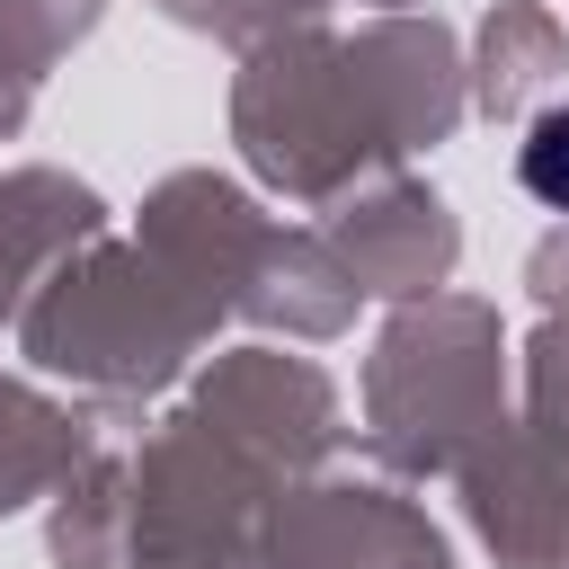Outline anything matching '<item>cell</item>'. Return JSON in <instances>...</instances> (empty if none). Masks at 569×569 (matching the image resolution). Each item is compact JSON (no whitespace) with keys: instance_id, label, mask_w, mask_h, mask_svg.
<instances>
[{"instance_id":"cell-1","label":"cell","mask_w":569,"mask_h":569,"mask_svg":"<svg viewBox=\"0 0 569 569\" xmlns=\"http://www.w3.org/2000/svg\"><path fill=\"white\" fill-rule=\"evenodd\" d=\"M213 338L222 311L133 231L80 240L18 311V356L44 382H71V400L98 418H142L213 356Z\"/></svg>"},{"instance_id":"cell-14","label":"cell","mask_w":569,"mask_h":569,"mask_svg":"<svg viewBox=\"0 0 569 569\" xmlns=\"http://www.w3.org/2000/svg\"><path fill=\"white\" fill-rule=\"evenodd\" d=\"M89 453H98V409L53 400L44 382L0 373V516L44 507Z\"/></svg>"},{"instance_id":"cell-3","label":"cell","mask_w":569,"mask_h":569,"mask_svg":"<svg viewBox=\"0 0 569 569\" xmlns=\"http://www.w3.org/2000/svg\"><path fill=\"white\" fill-rule=\"evenodd\" d=\"M231 151L267 196L311 204V213H329L338 196L409 169L391 151L382 116H373L356 62H347V36H329V27H293L258 53H240V71H231Z\"/></svg>"},{"instance_id":"cell-2","label":"cell","mask_w":569,"mask_h":569,"mask_svg":"<svg viewBox=\"0 0 569 569\" xmlns=\"http://www.w3.org/2000/svg\"><path fill=\"white\" fill-rule=\"evenodd\" d=\"M516 418V356L507 320L480 293L391 302L365 347V453L391 480H453L498 427Z\"/></svg>"},{"instance_id":"cell-8","label":"cell","mask_w":569,"mask_h":569,"mask_svg":"<svg viewBox=\"0 0 569 569\" xmlns=\"http://www.w3.org/2000/svg\"><path fill=\"white\" fill-rule=\"evenodd\" d=\"M320 231H329V249L347 258V276L365 284V302H427V293H445L453 267H462V222H453V204H445L427 178H409V169L338 196V204L320 213Z\"/></svg>"},{"instance_id":"cell-16","label":"cell","mask_w":569,"mask_h":569,"mask_svg":"<svg viewBox=\"0 0 569 569\" xmlns=\"http://www.w3.org/2000/svg\"><path fill=\"white\" fill-rule=\"evenodd\" d=\"M151 9L169 27H187V36L231 44V53H258V44H276L293 27H329V0H151Z\"/></svg>"},{"instance_id":"cell-21","label":"cell","mask_w":569,"mask_h":569,"mask_svg":"<svg viewBox=\"0 0 569 569\" xmlns=\"http://www.w3.org/2000/svg\"><path fill=\"white\" fill-rule=\"evenodd\" d=\"M27 107H36V80L0 53V142H18V124H27Z\"/></svg>"},{"instance_id":"cell-22","label":"cell","mask_w":569,"mask_h":569,"mask_svg":"<svg viewBox=\"0 0 569 569\" xmlns=\"http://www.w3.org/2000/svg\"><path fill=\"white\" fill-rule=\"evenodd\" d=\"M178 569H267V551H222V560H178Z\"/></svg>"},{"instance_id":"cell-19","label":"cell","mask_w":569,"mask_h":569,"mask_svg":"<svg viewBox=\"0 0 569 569\" xmlns=\"http://www.w3.org/2000/svg\"><path fill=\"white\" fill-rule=\"evenodd\" d=\"M516 187H525L542 213L569 222V89L542 98V107L516 124Z\"/></svg>"},{"instance_id":"cell-9","label":"cell","mask_w":569,"mask_h":569,"mask_svg":"<svg viewBox=\"0 0 569 569\" xmlns=\"http://www.w3.org/2000/svg\"><path fill=\"white\" fill-rule=\"evenodd\" d=\"M462 525L498 569H569V445L507 418L462 471Z\"/></svg>"},{"instance_id":"cell-15","label":"cell","mask_w":569,"mask_h":569,"mask_svg":"<svg viewBox=\"0 0 569 569\" xmlns=\"http://www.w3.org/2000/svg\"><path fill=\"white\" fill-rule=\"evenodd\" d=\"M133 542V453H89L44 498V560L53 569H124Z\"/></svg>"},{"instance_id":"cell-10","label":"cell","mask_w":569,"mask_h":569,"mask_svg":"<svg viewBox=\"0 0 569 569\" xmlns=\"http://www.w3.org/2000/svg\"><path fill=\"white\" fill-rule=\"evenodd\" d=\"M267 231H276V213L222 169H169L133 213V240L151 258H169L222 320H240V293L267 258Z\"/></svg>"},{"instance_id":"cell-7","label":"cell","mask_w":569,"mask_h":569,"mask_svg":"<svg viewBox=\"0 0 569 569\" xmlns=\"http://www.w3.org/2000/svg\"><path fill=\"white\" fill-rule=\"evenodd\" d=\"M347 62H356V80H365V98H373V116H382L400 160H418V151L462 133V116H471V44L436 9L365 18L347 36Z\"/></svg>"},{"instance_id":"cell-23","label":"cell","mask_w":569,"mask_h":569,"mask_svg":"<svg viewBox=\"0 0 569 569\" xmlns=\"http://www.w3.org/2000/svg\"><path fill=\"white\" fill-rule=\"evenodd\" d=\"M373 9H436V0H373Z\"/></svg>"},{"instance_id":"cell-17","label":"cell","mask_w":569,"mask_h":569,"mask_svg":"<svg viewBox=\"0 0 569 569\" xmlns=\"http://www.w3.org/2000/svg\"><path fill=\"white\" fill-rule=\"evenodd\" d=\"M98 18H107V0H0V53L27 80H44L53 62H71L98 36Z\"/></svg>"},{"instance_id":"cell-6","label":"cell","mask_w":569,"mask_h":569,"mask_svg":"<svg viewBox=\"0 0 569 569\" xmlns=\"http://www.w3.org/2000/svg\"><path fill=\"white\" fill-rule=\"evenodd\" d=\"M258 551L267 569H453L445 525L400 480H347V471L293 480L267 507Z\"/></svg>"},{"instance_id":"cell-4","label":"cell","mask_w":569,"mask_h":569,"mask_svg":"<svg viewBox=\"0 0 569 569\" xmlns=\"http://www.w3.org/2000/svg\"><path fill=\"white\" fill-rule=\"evenodd\" d=\"M276 498L284 489L178 400L133 445V542H124V569H178V560L258 551Z\"/></svg>"},{"instance_id":"cell-18","label":"cell","mask_w":569,"mask_h":569,"mask_svg":"<svg viewBox=\"0 0 569 569\" xmlns=\"http://www.w3.org/2000/svg\"><path fill=\"white\" fill-rule=\"evenodd\" d=\"M516 418L569 445V311H542V329L516 347Z\"/></svg>"},{"instance_id":"cell-12","label":"cell","mask_w":569,"mask_h":569,"mask_svg":"<svg viewBox=\"0 0 569 569\" xmlns=\"http://www.w3.org/2000/svg\"><path fill=\"white\" fill-rule=\"evenodd\" d=\"M356 302H365V284L347 276V258L329 249V231L320 222H276L267 231V258H258V276L240 293V320L258 338L320 347V338H347L356 329Z\"/></svg>"},{"instance_id":"cell-11","label":"cell","mask_w":569,"mask_h":569,"mask_svg":"<svg viewBox=\"0 0 569 569\" xmlns=\"http://www.w3.org/2000/svg\"><path fill=\"white\" fill-rule=\"evenodd\" d=\"M107 231V196L53 160H27V169H0V329H18L27 293L80 249Z\"/></svg>"},{"instance_id":"cell-13","label":"cell","mask_w":569,"mask_h":569,"mask_svg":"<svg viewBox=\"0 0 569 569\" xmlns=\"http://www.w3.org/2000/svg\"><path fill=\"white\" fill-rule=\"evenodd\" d=\"M560 89H569V27L542 0H489V18L471 27V107L489 124H525Z\"/></svg>"},{"instance_id":"cell-5","label":"cell","mask_w":569,"mask_h":569,"mask_svg":"<svg viewBox=\"0 0 569 569\" xmlns=\"http://www.w3.org/2000/svg\"><path fill=\"white\" fill-rule=\"evenodd\" d=\"M187 409L240 445L276 489L329 471V453L347 445V409H338V382L311 365V356H284L276 338H249V347H213L196 373H187Z\"/></svg>"},{"instance_id":"cell-20","label":"cell","mask_w":569,"mask_h":569,"mask_svg":"<svg viewBox=\"0 0 569 569\" xmlns=\"http://www.w3.org/2000/svg\"><path fill=\"white\" fill-rule=\"evenodd\" d=\"M525 293H533V311H569V222H551L525 249Z\"/></svg>"}]
</instances>
